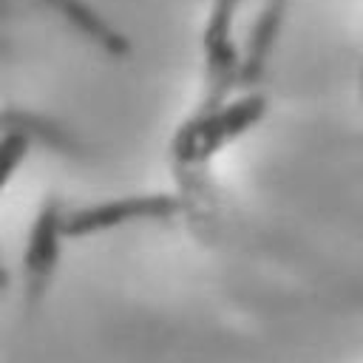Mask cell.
Listing matches in <instances>:
<instances>
[{
  "label": "cell",
  "instance_id": "cell-2",
  "mask_svg": "<svg viewBox=\"0 0 363 363\" xmlns=\"http://www.w3.org/2000/svg\"><path fill=\"white\" fill-rule=\"evenodd\" d=\"M182 201L176 196H128L113 201H99L82 210L62 216V233L68 238H82L91 233H102L133 218H167L179 213Z\"/></svg>",
  "mask_w": 363,
  "mask_h": 363
},
{
  "label": "cell",
  "instance_id": "cell-5",
  "mask_svg": "<svg viewBox=\"0 0 363 363\" xmlns=\"http://www.w3.org/2000/svg\"><path fill=\"white\" fill-rule=\"evenodd\" d=\"M51 6H57L82 34H88L91 40H96L105 51H111V54H128V40L125 37H119L111 26H105L91 9H85L79 0H48Z\"/></svg>",
  "mask_w": 363,
  "mask_h": 363
},
{
  "label": "cell",
  "instance_id": "cell-3",
  "mask_svg": "<svg viewBox=\"0 0 363 363\" xmlns=\"http://www.w3.org/2000/svg\"><path fill=\"white\" fill-rule=\"evenodd\" d=\"M62 213L54 201H45L31 224V235H28V247H26V258L23 267L28 272V278L34 284H45L57 267L60 258V238H62Z\"/></svg>",
  "mask_w": 363,
  "mask_h": 363
},
{
  "label": "cell",
  "instance_id": "cell-6",
  "mask_svg": "<svg viewBox=\"0 0 363 363\" xmlns=\"http://www.w3.org/2000/svg\"><path fill=\"white\" fill-rule=\"evenodd\" d=\"M235 9H238V0H216L213 14H210V20L204 26V48L233 40L230 37V26H233Z\"/></svg>",
  "mask_w": 363,
  "mask_h": 363
},
{
  "label": "cell",
  "instance_id": "cell-1",
  "mask_svg": "<svg viewBox=\"0 0 363 363\" xmlns=\"http://www.w3.org/2000/svg\"><path fill=\"white\" fill-rule=\"evenodd\" d=\"M264 111H267V99L261 94H244L210 113H193L173 139V159L179 164L207 162L227 142L250 130L264 116Z\"/></svg>",
  "mask_w": 363,
  "mask_h": 363
},
{
  "label": "cell",
  "instance_id": "cell-4",
  "mask_svg": "<svg viewBox=\"0 0 363 363\" xmlns=\"http://www.w3.org/2000/svg\"><path fill=\"white\" fill-rule=\"evenodd\" d=\"M281 23H284V0H267L264 11L258 14V20L247 37V51H244L241 71H238L241 88H252L261 79V74L267 68V57H269L275 37L281 31Z\"/></svg>",
  "mask_w": 363,
  "mask_h": 363
},
{
  "label": "cell",
  "instance_id": "cell-7",
  "mask_svg": "<svg viewBox=\"0 0 363 363\" xmlns=\"http://www.w3.org/2000/svg\"><path fill=\"white\" fill-rule=\"evenodd\" d=\"M26 153H28V133L26 130H9L3 145H0V187L9 184L14 167L23 162Z\"/></svg>",
  "mask_w": 363,
  "mask_h": 363
}]
</instances>
